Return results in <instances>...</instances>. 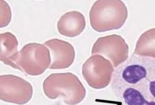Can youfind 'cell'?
I'll use <instances>...</instances> for the list:
<instances>
[{
    "instance_id": "1",
    "label": "cell",
    "mask_w": 155,
    "mask_h": 105,
    "mask_svg": "<svg viewBox=\"0 0 155 105\" xmlns=\"http://www.w3.org/2000/svg\"><path fill=\"white\" fill-rule=\"evenodd\" d=\"M111 88L124 105H155V59L132 55L114 71Z\"/></svg>"
},
{
    "instance_id": "2",
    "label": "cell",
    "mask_w": 155,
    "mask_h": 105,
    "mask_svg": "<svg viewBox=\"0 0 155 105\" xmlns=\"http://www.w3.org/2000/svg\"><path fill=\"white\" fill-rule=\"evenodd\" d=\"M43 90L51 100L63 98L67 105H76L85 98L86 91L76 75L71 73H54L44 81Z\"/></svg>"
},
{
    "instance_id": "3",
    "label": "cell",
    "mask_w": 155,
    "mask_h": 105,
    "mask_svg": "<svg viewBox=\"0 0 155 105\" xmlns=\"http://www.w3.org/2000/svg\"><path fill=\"white\" fill-rule=\"evenodd\" d=\"M127 18V8L121 0H98L89 12L90 24L97 32L120 29Z\"/></svg>"
},
{
    "instance_id": "4",
    "label": "cell",
    "mask_w": 155,
    "mask_h": 105,
    "mask_svg": "<svg viewBox=\"0 0 155 105\" xmlns=\"http://www.w3.org/2000/svg\"><path fill=\"white\" fill-rule=\"evenodd\" d=\"M50 64L49 49L43 44L30 43L25 45L19 51L16 69L29 75L37 76L42 74Z\"/></svg>"
},
{
    "instance_id": "5",
    "label": "cell",
    "mask_w": 155,
    "mask_h": 105,
    "mask_svg": "<svg viewBox=\"0 0 155 105\" xmlns=\"http://www.w3.org/2000/svg\"><path fill=\"white\" fill-rule=\"evenodd\" d=\"M111 62L100 55H93L83 64L82 75L89 87L102 89L111 82L114 72Z\"/></svg>"
},
{
    "instance_id": "6",
    "label": "cell",
    "mask_w": 155,
    "mask_h": 105,
    "mask_svg": "<svg viewBox=\"0 0 155 105\" xmlns=\"http://www.w3.org/2000/svg\"><path fill=\"white\" fill-rule=\"evenodd\" d=\"M33 87L24 78L15 75L0 76V99L7 103L23 105L32 98Z\"/></svg>"
},
{
    "instance_id": "7",
    "label": "cell",
    "mask_w": 155,
    "mask_h": 105,
    "mask_svg": "<svg viewBox=\"0 0 155 105\" xmlns=\"http://www.w3.org/2000/svg\"><path fill=\"white\" fill-rule=\"evenodd\" d=\"M129 47L124 39L119 35L113 34L99 38L93 45L92 55L100 54L109 60L114 68L127 61Z\"/></svg>"
},
{
    "instance_id": "8",
    "label": "cell",
    "mask_w": 155,
    "mask_h": 105,
    "mask_svg": "<svg viewBox=\"0 0 155 105\" xmlns=\"http://www.w3.org/2000/svg\"><path fill=\"white\" fill-rule=\"evenodd\" d=\"M50 50L51 55L50 69H63L68 68L75 58V51L70 43L60 40L51 39L44 44Z\"/></svg>"
},
{
    "instance_id": "9",
    "label": "cell",
    "mask_w": 155,
    "mask_h": 105,
    "mask_svg": "<svg viewBox=\"0 0 155 105\" xmlns=\"http://www.w3.org/2000/svg\"><path fill=\"white\" fill-rule=\"evenodd\" d=\"M86 27L84 15L79 11H73L64 14L57 22V29L63 36L73 38L80 35Z\"/></svg>"
},
{
    "instance_id": "10",
    "label": "cell",
    "mask_w": 155,
    "mask_h": 105,
    "mask_svg": "<svg viewBox=\"0 0 155 105\" xmlns=\"http://www.w3.org/2000/svg\"><path fill=\"white\" fill-rule=\"evenodd\" d=\"M1 54L0 61L5 64L16 69V62L19 55L18 41L15 35L11 32L0 34Z\"/></svg>"
},
{
    "instance_id": "11",
    "label": "cell",
    "mask_w": 155,
    "mask_h": 105,
    "mask_svg": "<svg viewBox=\"0 0 155 105\" xmlns=\"http://www.w3.org/2000/svg\"><path fill=\"white\" fill-rule=\"evenodd\" d=\"M134 54L155 59V28L141 35L137 42Z\"/></svg>"
},
{
    "instance_id": "12",
    "label": "cell",
    "mask_w": 155,
    "mask_h": 105,
    "mask_svg": "<svg viewBox=\"0 0 155 105\" xmlns=\"http://www.w3.org/2000/svg\"><path fill=\"white\" fill-rule=\"evenodd\" d=\"M1 28L7 26L11 19V11L8 4L3 0H1Z\"/></svg>"
}]
</instances>
